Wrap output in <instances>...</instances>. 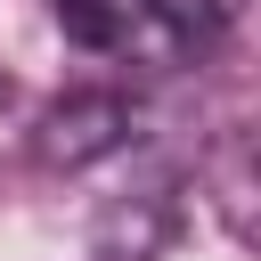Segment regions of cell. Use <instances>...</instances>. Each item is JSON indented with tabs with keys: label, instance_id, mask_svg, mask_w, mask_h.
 Wrapping results in <instances>:
<instances>
[{
	"label": "cell",
	"instance_id": "1",
	"mask_svg": "<svg viewBox=\"0 0 261 261\" xmlns=\"http://www.w3.org/2000/svg\"><path fill=\"white\" fill-rule=\"evenodd\" d=\"M122 139H130V98H114V90H73V98H57V106L41 114L33 155H41L49 171H82V163L114 155Z\"/></svg>",
	"mask_w": 261,
	"mask_h": 261
},
{
	"label": "cell",
	"instance_id": "3",
	"mask_svg": "<svg viewBox=\"0 0 261 261\" xmlns=\"http://www.w3.org/2000/svg\"><path fill=\"white\" fill-rule=\"evenodd\" d=\"M163 24H179V33H220V24H237L245 16V0H147Z\"/></svg>",
	"mask_w": 261,
	"mask_h": 261
},
{
	"label": "cell",
	"instance_id": "2",
	"mask_svg": "<svg viewBox=\"0 0 261 261\" xmlns=\"http://www.w3.org/2000/svg\"><path fill=\"white\" fill-rule=\"evenodd\" d=\"M49 16H57V33L73 49H122L139 0H49Z\"/></svg>",
	"mask_w": 261,
	"mask_h": 261
},
{
	"label": "cell",
	"instance_id": "4",
	"mask_svg": "<svg viewBox=\"0 0 261 261\" xmlns=\"http://www.w3.org/2000/svg\"><path fill=\"white\" fill-rule=\"evenodd\" d=\"M8 106H16V90H8V82H0V122H8Z\"/></svg>",
	"mask_w": 261,
	"mask_h": 261
}]
</instances>
